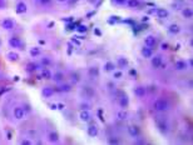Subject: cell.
Wrapping results in <instances>:
<instances>
[{"label":"cell","instance_id":"obj_1","mask_svg":"<svg viewBox=\"0 0 193 145\" xmlns=\"http://www.w3.org/2000/svg\"><path fill=\"white\" fill-rule=\"evenodd\" d=\"M153 108L156 111H159V113H163V111H167L169 109V103L166 100V99H157L153 104Z\"/></svg>","mask_w":193,"mask_h":145},{"label":"cell","instance_id":"obj_2","mask_svg":"<svg viewBox=\"0 0 193 145\" xmlns=\"http://www.w3.org/2000/svg\"><path fill=\"white\" fill-rule=\"evenodd\" d=\"M79 119H80L83 123H88V121L92 120V114H90L89 110L83 109V110H80V113H79Z\"/></svg>","mask_w":193,"mask_h":145},{"label":"cell","instance_id":"obj_3","mask_svg":"<svg viewBox=\"0 0 193 145\" xmlns=\"http://www.w3.org/2000/svg\"><path fill=\"white\" fill-rule=\"evenodd\" d=\"M13 115L15 119H18V120H21V119H24V116H25V110L21 108V106H15L14 110H13Z\"/></svg>","mask_w":193,"mask_h":145},{"label":"cell","instance_id":"obj_4","mask_svg":"<svg viewBox=\"0 0 193 145\" xmlns=\"http://www.w3.org/2000/svg\"><path fill=\"white\" fill-rule=\"evenodd\" d=\"M171 5L174 10H182L187 6V1L186 0H173Z\"/></svg>","mask_w":193,"mask_h":145},{"label":"cell","instance_id":"obj_5","mask_svg":"<svg viewBox=\"0 0 193 145\" xmlns=\"http://www.w3.org/2000/svg\"><path fill=\"white\" fill-rule=\"evenodd\" d=\"M156 44H157V39H156V36H153V35H147L144 38V45L146 47H148V48H154L156 47Z\"/></svg>","mask_w":193,"mask_h":145},{"label":"cell","instance_id":"obj_6","mask_svg":"<svg viewBox=\"0 0 193 145\" xmlns=\"http://www.w3.org/2000/svg\"><path fill=\"white\" fill-rule=\"evenodd\" d=\"M1 26H3V29H5V30H13L15 28V23L11 20V19H4L1 21Z\"/></svg>","mask_w":193,"mask_h":145},{"label":"cell","instance_id":"obj_7","mask_svg":"<svg viewBox=\"0 0 193 145\" xmlns=\"http://www.w3.org/2000/svg\"><path fill=\"white\" fill-rule=\"evenodd\" d=\"M82 94L84 95L85 98H88V99H90V98H93L94 96V89L92 86H83V89H82Z\"/></svg>","mask_w":193,"mask_h":145},{"label":"cell","instance_id":"obj_8","mask_svg":"<svg viewBox=\"0 0 193 145\" xmlns=\"http://www.w3.org/2000/svg\"><path fill=\"white\" fill-rule=\"evenodd\" d=\"M188 68V63L184 62V60H178V62L174 63V69L177 71H183Z\"/></svg>","mask_w":193,"mask_h":145},{"label":"cell","instance_id":"obj_9","mask_svg":"<svg viewBox=\"0 0 193 145\" xmlns=\"http://www.w3.org/2000/svg\"><path fill=\"white\" fill-rule=\"evenodd\" d=\"M9 45L11 48H18V49H21L23 47V43H21V40L19 39V38H10L9 39Z\"/></svg>","mask_w":193,"mask_h":145},{"label":"cell","instance_id":"obj_10","mask_svg":"<svg viewBox=\"0 0 193 145\" xmlns=\"http://www.w3.org/2000/svg\"><path fill=\"white\" fill-rule=\"evenodd\" d=\"M26 10H28V6H26V4L24 1H19L16 5H15V11H16L18 14H24V13H26Z\"/></svg>","mask_w":193,"mask_h":145},{"label":"cell","instance_id":"obj_11","mask_svg":"<svg viewBox=\"0 0 193 145\" xmlns=\"http://www.w3.org/2000/svg\"><path fill=\"white\" fill-rule=\"evenodd\" d=\"M87 133H88V135L90 138H95L98 135V133H99V128H98L97 125H90V127H88V129H87Z\"/></svg>","mask_w":193,"mask_h":145},{"label":"cell","instance_id":"obj_12","mask_svg":"<svg viewBox=\"0 0 193 145\" xmlns=\"http://www.w3.org/2000/svg\"><path fill=\"white\" fill-rule=\"evenodd\" d=\"M117 65H118L119 69H124V68H127L129 65V62H128V59L124 58V56H119V58L117 59Z\"/></svg>","mask_w":193,"mask_h":145},{"label":"cell","instance_id":"obj_13","mask_svg":"<svg viewBox=\"0 0 193 145\" xmlns=\"http://www.w3.org/2000/svg\"><path fill=\"white\" fill-rule=\"evenodd\" d=\"M154 13L157 14V16L159 18V19H166V18H168V10L167 9H164V8H158V9H156V11Z\"/></svg>","mask_w":193,"mask_h":145},{"label":"cell","instance_id":"obj_14","mask_svg":"<svg viewBox=\"0 0 193 145\" xmlns=\"http://www.w3.org/2000/svg\"><path fill=\"white\" fill-rule=\"evenodd\" d=\"M134 94H135V96H138V98L146 96L147 88H144V86H137V88H134Z\"/></svg>","mask_w":193,"mask_h":145},{"label":"cell","instance_id":"obj_15","mask_svg":"<svg viewBox=\"0 0 193 145\" xmlns=\"http://www.w3.org/2000/svg\"><path fill=\"white\" fill-rule=\"evenodd\" d=\"M141 54H142V56L143 58H146V59H149V58H152L153 56V50L150 48H148V47H144L141 50Z\"/></svg>","mask_w":193,"mask_h":145},{"label":"cell","instance_id":"obj_16","mask_svg":"<svg viewBox=\"0 0 193 145\" xmlns=\"http://www.w3.org/2000/svg\"><path fill=\"white\" fill-rule=\"evenodd\" d=\"M119 105H120V108H123V109H126L128 105H129V98H128V95L127 94H124L120 96L119 99Z\"/></svg>","mask_w":193,"mask_h":145},{"label":"cell","instance_id":"obj_17","mask_svg":"<svg viewBox=\"0 0 193 145\" xmlns=\"http://www.w3.org/2000/svg\"><path fill=\"white\" fill-rule=\"evenodd\" d=\"M128 133H129L130 136H134V138H137L139 135V128L137 125H129L128 127Z\"/></svg>","mask_w":193,"mask_h":145},{"label":"cell","instance_id":"obj_18","mask_svg":"<svg viewBox=\"0 0 193 145\" xmlns=\"http://www.w3.org/2000/svg\"><path fill=\"white\" fill-rule=\"evenodd\" d=\"M158 129H159V131L162 133V134H167L168 133V124L166 123L164 120L158 121Z\"/></svg>","mask_w":193,"mask_h":145},{"label":"cell","instance_id":"obj_19","mask_svg":"<svg viewBox=\"0 0 193 145\" xmlns=\"http://www.w3.org/2000/svg\"><path fill=\"white\" fill-rule=\"evenodd\" d=\"M53 94H54V89H52V88H44L43 90H41V95H43L44 98H52Z\"/></svg>","mask_w":193,"mask_h":145},{"label":"cell","instance_id":"obj_20","mask_svg":"<svg viewBox=\"0 0 193 145\" xmlns=\"http://www.w3.org/2000/svg\"><path fill=\"white\" fill-rule=\"evenodd\" d=\"M150 64H152L153 68H159V65L162 64V56L156 55L154 58H152V60H150Z\"/></svg>","mask_w":193,"mask_h":145},{"label":"cell","instance_id":"obj_21","mask_svg":"<svg viewBox=\"0 0 193 145\" xmlns=\"http://www.w3.org/2000/svg\"><path fill=\"white\" fill-rule=\"evenodd\" d=\"M48 140H49L50 143H53V144L58 143V142H59V135H58V133H55V131L49 133V135H48Z\"/></svg>","mask_w":193,"mask_h":145},{"label":"cell","instance_id":"obj_22","mask_svg":"<svg viewBox=\"0 0 193 145\" xmlns=\"http://www.w3.org/2000/svg\"><path fill=\"white\" fill-rule=\"evenodd\" d=\"M168 31L173 34V35H176V34H178L181 31V26L177 25V24H171L168 26Z\"/></svg>","mask_w":193,"mask_h":145},{"label":"cell","instance_id":"obj_23","mask_svg":"<svg viewBox=\"0 0 193 145\" xmlns=\"http://www.w3.org/2000/svg\"><path fill=\"white\" fill-rule=\"evenodd\" d=\"M181 11H182L183 18H186V19H192V16H193V11H192L191 8H187V6H186L184 9H182Z\"/></svg>","mask_w":193,"mask_h":145},{"label":"cell","instance_id":"obj_24","mask_svg":"<svg viewBox=\"0 0 193 145\" xmlns=\"http://www.w3.org/2000/svg\"><path fill=\"white\" fill-rule=\"evenodd\" d=\"M89 76L90 78H98V76H99V69H98L97 66L89 68Z\"/></svg>","mask_w":193,"mask_h":145},{"label":"cell","instance_id":"obj_25","mask_svg":"<svg viewBox=\"0 0 193 145\" xmlns=\"http://www.w3.org/2000/svg\"><path fill=\"white\" fill-rule=\"evenodd\" d=\"M6 56H8V59H9L10 62H18V60H19V54H18V53H15V51H9L6 54Z\"/></svg>","mask_w":193,"mask_h":145},{"label":"cell","instance_id":"obj_26","mask_svg":"<svg viewBox=\"0 0 193 145\" xmlns=\"http://www.w3.org/2000/svg\"><path fill=\"white\" fill-rule=\"evenodd\" d=\"M115 69V65H114V63H112V62H107L104 64V70L105 71H113Z\"/></svg>","mask_w":193,"mask_h":145},{"label":"cell","instance_id":"obj_27","mask_svg":"<svg viewBox=\"0 0 193 145\" xmlns=\"http://www.w3.org/2000/svg\"><path fill=\"white\" fill-rule=\"evenodd\" d=\"M41 78L43 79H52V72L49 69H43L41 70Z\"/></svg>","mask_w":193,"mask_h":145},{"label":"cell","instance_id":"obj_28","mask_svg":"<svg viewBox=\"0 0 193 145\" xmlns=\"http://www.w3.org/2000/svg\"><path fill=\"white\" fill-rule=\"evenodd\" d=\"M117 118L120 119V120H126L128 118V113L126 111V110H120V111L117 113Z\"/></svg>","mask_w":193,"mask_h":145},{"label":"cell","instance_id":"obj_29","mask_svg":"<svg viewBox=\"0 0 193 145\" xmlns=\"http://www.w3.org/2000/svg\"><path fill=\"white\" fill-rule=\"evenodd\" d=\"M128 8H138L139 6V0H127Z\"/></svg>","mask_w":193,"mask_h":145},{"label":"cell","instance_id":"obj_30","mask_svg":"<svg viewBox=\"0 0 193 145\" xmlns=\"http://www.w3.org/2000/svg\"><path fill=\"white\" fill-rule=\"evenodd\" d=\"M52 78L55 80V81H62V80L64 79V75H63V72H60V71H58V72H55L54 75H52Z\"/></svg>","mask_w":193,"mask_h":145},{"label":"cell","instance_id":"obj_31","mask_svg":"<svg viewBox=\"0 0 193 145\" xmlns=\"http://www.w3.org/2000/svg\"><path fill=\"white\" fill-rule=\"evenodd\" d=\"M30 55H32V58L39 56L40 55V49L39 48H32L30 49Z\"/></svg>","mask_w":193,"mask_h":145},{"label":"cell","instance_id":"obj_32","mask_svg":"<svg viewBox=\"0 0 193 145\" xmlns=\"http://www.w3.org/2000/svg\"><path fill=\"white\" fill-rule=\"evenodd\" d=\"M59 90L60 91H65V93H69V91L71 90V86L69 85V84H62V85L59 86Z\"/></svg>","mask_w":193,"mask_h":145},{"label":"cell","instance_id":"obj_33","mask_svg":"<svg viewBox=\"0 0 193 145\" xmlns=\"http://www.w3.org/2000/svg\"><path fill=\"white\" fill-rule=\"evenodd\" d=\"M70 76H71V80H73V81H75V83H78L79 80H80V75H79V72H71L70 74Z\"/></svg>","mask_w":193,"mask_h":145},{"label":"cell","instance_id":"obj_34","mask_svg":"<svg viewBox=\"0 0 193 145\" xmlns=\"http://www.w3.org/2000/svg\"><path fill=\"white\" fill-rule=\"evenodd\" d=\"M122 76H123L122 71H114V74H113V78H115V79H120Z\"/></svg>","mask_w":193,"mask_h":145},{"label":"cell","instance_id":"obj_35","mask_svg":"<svg viewBox=\"0 0 193 145\" xmlns=\"http://www.w3.org/2000/svg\"><path fill=\"white\" fill-rule=\"evenodd\" d=\"M89 108H90V106H89V104H87V103H82V104H80V109H82V110H83V109L89 110Z\"/></svg>","mask_w":193,"mask_h":145},{"label":"cell","instance_id":"obj_36","mask_svg":"<svg viewBox=\"0 0 193 145\" xmlns=\"http://www.w3.org/2000/svg\"><path fill=\"white\" fill-rule=\"evenodd\" d=\"M78 31H79V33H85V31H87V26L80 25V26L78 28Z\"/></svg>","mask_w":193,"mask_h":145},{"label":"cell","instance_id":"obj_37","mask_svg":"<svg viewBox=\"0 0 193 145\" xmlns=\"http://www.w3.org/2000/svg\"><path fill=\"white\" fill-rule=\"evenodd\" d=\"M5 6H6V3H5V0H0V10L5 9Z\"/></svg>","mask_w":193,"mask_h":145},{"label":"cell","instance_id":"obj_38","mask_svg":"<svg viewBox=\"0 0 193 145\" xmlns=\"http://www.w3.org/2000/svg\"><path fill=\"white\" fill-rule=\"evenodd\" d=\"M32 144H33V143L30 142V140H28V139H24V140L21 142V145H32Z\"/></svg>","mask_w":193,"mask_h":145},{"label":"cell","instance_id":"obj_39","mask_svg":"<svg viewBox=\"0 0 193 145\" xmlns=\"http://www.w3.org/2000/svg\"><path fill=\"white\" fill-rule=\"evenodd\" d=\"M162 50H167V49H168V44L167 43H163V44H162Z\"/></svg>","mask_w":193,"mask_h":145},{"label":"cell","instance_id":"obj_40","mask_svg":"<svg viewBox=\"0 0 193 145\" xmlns=\"http://www.w3.org/2000/svg\"><path fill=\"white\" fill-rule=\"evenodd\" d=\"M109 143H111V144H118L119 142L117 139H109Z\"/></svg>","mask_w":193,"mask_h":145},{"label":"cell","instance_id":"obj_41","mask_svg":"<svg viewBox=\"0 0 193 145\" xmlns=\"http://www.w3.org/2000/svg\"><path fill=\"white\" fill-rule=\"evenodd\" d=\"M115 3L117 4H126L127 0H115Z\"/></svg>","mask_w":193,"mask_h":145},{"label":"cell","instance_id":"obj_42","mask_svg":"<svg viewBox=\"0 0 193 145\" xmlns=\"http://www.w3.org/2000/svg\"><path fill=\"white\" fill-rule=\"evenodd\" d=\"M71 41H73L74 44H77V45H80V43H79V41H78L77 39H74V38H73V39H71Z\"/></svg>","mask_w":193,"mask_h":145},{"label":"cell","instance_id":"obj_43","mask_svg":"<svg viewBox=\"0 0 193 145\" xmlns=\"http://www.w3.org/2000/svg\"><path fill=\"white\" fill-rule=\"evenodd\" d=\"M50 108L53 110H55V109H58V106H56V104H53V105H50Z\"/></svg>","mask_w":193,"mask_h":145},{"label":"cell","instance_id":"obj_44","mask_svg":"<svg viewBox=\"0 0 193 145\" xmlns=\"http://www.w3.org/2000/svg\"><path fill=\"white\" fill-rule=\"evenodd\" d=\"M49 1H50V0H41V4H43V5H45V4H48Z\"/></svg>","mask_w":193,"mask_h":145},{"label":"cell","instance_id":"obj_45","mask_svg":"<svg viewBox=\"0 0 193 145\" xmlns=\"http://www.w3.org/2000/svg\"><path fill=\"white\" fill-rule=\"evenodd\" d=\"M56 106H58V109H64V105L63 104H58Z\"/></svg>","mask_w":193,"mask_h":145},{"label":"cell","instance_id":"obj_46","mask_svg":"<svg viewBox=\"0 0 193 145\" xmlns=\"http://www.w3.org/2000/svg\"><path fill=\"white\" fill-rule=\"evenodd\" d=\"M58 3H65V1H68V0H56Z\"/></svg>","mask_w":193,"mask_h":145},{"label":"cell","instance_id":"obj_47","mask_svg":"<svg viewBox=\"0 0 193 145\" xmlns=\"http://www.w3.org/2000/svg\"><path fill=\"white\" fill-rule=\"evenodd\" d=\"M88 1H89V3H95L97 0H88Z\"/></svg>","mask_w":193,"mask_h":145}]
</instances>
